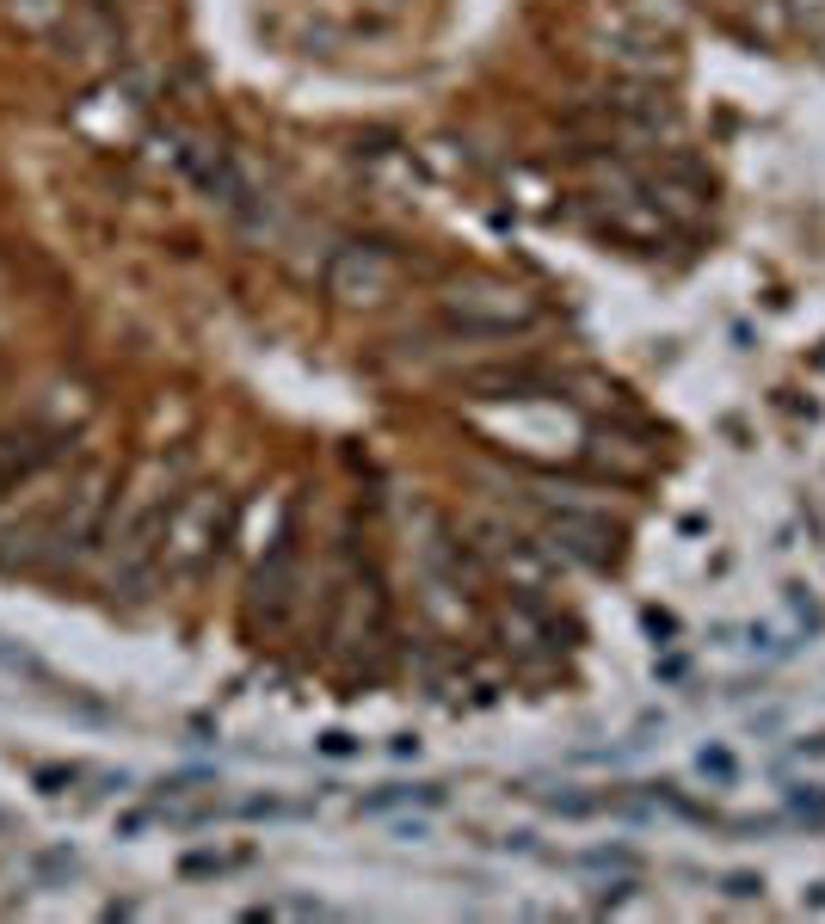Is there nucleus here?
Listing matches in <instances>:
<instances>
[{
	"mask_svg": "<svg viewBox=\"0 0 825 924\" xmlns=\"http://www.w3.org/2000/svg\"><path fill=\"white\" fill-rule=\"evenodd\" d=\"M696 770H702V777H715V783H733V777H739V758H733L727 746H702Z\"/></svg>",
	"mask_w": 825,
	"mask_h": 924,
	"instance_id": "4",
	"label": "nucleus"
},
{
	"mask_svg": "<svg viewBox=\"0 0 825 924\" xmlns=\"http://www.w3.org/2000/svg\"><path fill=\"white\" fill-rule=\"evenodd\" d=\"M801 906H825V881H820L813 893H801Z\"/></svg>",
	"mask_w": 825,
	"mask_h": 924,
	"instance_id": "9",
	"label": "nucleus"
},
{
	"mask_svg": "<svg viewBox=\"0 0 825 924\" xmlns=\"http://www.w3.org/2000/svg\"><path fill=\"white\" fill-rule=\"evenodd\" d=\"M406 801H425V808H437V801H444V789H437V783H420V789L389 783V789H376V795H364L358 808H364V814H389V808H406Z\"/></svg>",
	"mask_w": 825,
	"mask_h": 924,
	"instance_id": "3",
	"label": "nucleus"
},
{
	"mask_svg": "<svg viewBox=\"0 0 825 924\" xmlns=\"http://www.w3.org/2000/svg\"><path fill=\"white\" fill-rule=\"evenodd\" d=\"M721 893H727V900H763V876L739 869V876H727V881H721Z\"/></svg>",
	"mask_w": 825,
	"mask_h": 924,
	"instance_id": "5",
	"label": "nucleus"
},
{
	"mask_svg": "<svg viewBox=\"0 0 825 924\" xmlns=\"http://www.w3.org/2000/svg\"><path fill=\"white\" fill-rule=\"evenodd\" d=\"M389 283H394V266H389V259H364L358 247H345L339 259H333L327 290H333L339 302H382V297H389Z\"/></svg>",
	"mask_w": 825,
	"mask_h": 924,
	"instance_id": "2",
	"label": "nucleus"
},
{
	"mask_svg": "<svg viewBox=\"0 0 825 924\" xmlns=\"http://www.w3.org/2000/svg\"><path fill=\"white\" fill-rule=\"evenodd\" d=\"M789 604H794V616H801L807 628H820V623H825V616H820V604L807 598V586H789Z\"/></svg>",
	"mask_w": 825,
	"mask_h": 924,
	"instance_id": "6",
	"label": "nucleus"
},
{
	"mask_svg": "<svg viewBox=\"0 0 825 924\" xmlns=\"http://www.w3.org/2000/svg\"><path fill=\"white\" fill-rule=\"evenodd\" d=\"M794 758H825V734H813V739H794Z\"/></svg>",
	"mask_w": 825,
	"mask_h": 924,
	"instance_id": "8",
	"label": "nucleus"
},
{
	"mask_svg": "<svg viewBox=\"0 0 825 924\" xmlns=\"http://www.w3.org/2000/svg\"><path fill=\"white\" fill-rule=\"evenodd\" d=\"M801 25H813V37H825V0H794Z\"/></svg>",
	"mask_w": 825,
	"mask_h": 924,
	"instance_id": "7",
	"label": "nucleus"
},
{
	"mask_svg": "<svg viewBox=\"0 0 825 924\" xmlns=\"http://www.w3.org/2000/svg\"><path fill=\"white\" fill-rule=\"evenodd\" d=\"M75 432L80 425H19V432H0V512H7V500H13L19 487H32L37 475L56 463V456L75 444Z\"/></svg>",
	"mask_w": 825,
	"mask_h": 924,
	"instance_id": "1",
	"label": "nucleus"
}]
</instances>
